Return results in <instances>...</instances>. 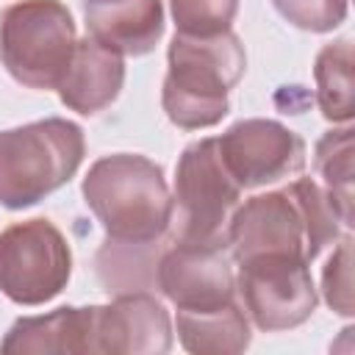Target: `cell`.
I'll list each match as a JSON object with an SVG mask.
<instances>
[{"mask_svg": "<svg viewBox=\"0 0 355 355\" xmlns=\"http://www.w3.org/2000/svg\"><path fill=\"white\" fill-rule=\"evenodd\" d=\"M169 69L161 86V105L172 125L202 130L219 125L227 111V92L241 80L247 55L233 31L214 36L175 33L166 53Z\"/></svg>", "mask_w": 355, "mask_h": 355, "instance_id": "3", "label": "cell"}, {"mask_svg": "<svg viewBox=\"0 0 355 355\" xmlns=\"http://www.w3.org/2000/svg\"><path fill=\"white\" fill-rule=\"evenodd\" d=\"M80 191L111 244H155L175 216L164 169L136 153L97 158L89 166Z\"/></svg>", "mask_w": 355, "mask_h": 355, "instance_id": "2", "label": "cell"}, {"mask_svg": "<svg viewBox=\"0 0 355 355\" xmlns=\"http://www.w3.org/2000/svg\"><path fill=\"white\" fill-rule=\"evenodd\" d=\"M275 11L300 31L327 33L347 19V0H272Z\"/></svg>", "mask_w": 355, "mask_h": 355, "instance_id": "19", "label": "cell"}, {"mask_svg": "<svg viewBox=\"0 0 355 355\" xmlns=\"http://www.w3.org/2000/svg\"><path fill=\"white\" fill-rule=\"evenodd\" d=\"M94 319H97V305H86V308L64 305L42 316H22L8 327L0 349L6 355H28V352L94 355Z\"/></svg>", "mask_w": 355, "mask_h": 355, "instance_id": "14", "label": "cell"}, {"mask_svg": "<svg viewBox=\"0 0 355 355\" xmlns=\"http://www.w3.org/2000/svg\"><path fill=\"white\" fill-rule=\"evenodd\" d=\"M316 105L327 122H349L355 114V80H352V42L338 39L319 50L313 61Z\"/></svg>", "mask_w": 355, "mask_h": 355, "instance_id": "16", "label": "cell"}, {"mask_svg": "<svg viewBox=\"0 0 355 355\" xmlns=\"http://www.w3.org/2000/svg\"><path fill=\"white\" fill-rule=\"evenodd\" d=\"M239 200L241 186L225 169L216 139L191 141L175 166V241L227 247V225Z\"/></svg>", "mask_w": 355, "mask_h": 355, "instance_id": "6", "label": "cell"}, {"mask_svg": "<svg viewBox=\"0 0 355 355\" xmlns=\"http://www.w3.org/2000/svg\"><path fill=\"white\" fill-rule=\"evenodd\" d=\"M216 147L241 191L288 180L305 166V141L275 119H241L216 139Z\"/></svg>", "mask_w": 355, "mask_h": 355, "instance_id": "9", "label": "cell"}, {"mask_svg": "<svg viewBox=\"0 0 355 355\" xmlns=\"http://www.w3.org/2000/svg\"><path fill=\"white\" fill-rule=\"evenodd\" d=\"M236 291L244 313L263 333L291 330L316 311L311 263L302 258H252L239 263Z\"/></svg>", "mask_w": 355, "mask_h": 355, "instance_id": "8", "label": "cell"}, {"mask_svg": "<svg viewBox=\"0 0 355 355\" xmlns=\"http://www.w3.org/2000/svg\"><path fill=\"white\" fill-rule=\"evenodd\" d=\"M178 338L194 355H236L250 347V322L233 300L214 311H178Z\"/></svg>", "mask_w": 355, "mask_h": 355, "instance_id": "15", "label": "cell"}, {"mask_svg": "<svg viewBox=\"0 0 355 355\" xmlns=\"http://www.w3.org/2000/svg\"><path fill=\"white\" fill-rule=\"evenodd\" d=\"M86 31L119 55H144L164 36L161 0H83Z\"/></svg>", "mask_w": 355, "mask_h": 355, "instance_id": "12", "label": "cell"}, {"mask_svg": "<svg viewBox=\"0 0 355 355\" xmlns=\"http://www.w3.org/2000/svg\"><path fill=\"white\" fill-rule=\"evenodd\" d=\"M86 141L80 125L47 116L0 130V205L31 208L75 178Z\"/></svg>", "mask_w": 355, "mask_h": 355, "instance_id": "4", "label": "cell"}, {"mask_svg": "<svg viewBox=\"0 0 355 355\" xmlns=\"http://www.w3.org/2000/svg\"><path fill=\"white\" fill-rule=\"evenodd\" d=\"M322 294L324 302L341 313V316H352V236L344 233L338 247L333 250V255L327 258L324 269H322Z\"/></svg>", "mask_w": 355, "mask_h": 355, "instance_id": "20", "label": "cell"}, {"mask_svg": "<svg viewBox=\"0 0 355 355\" xmlns=\"http://www.w3.org/2000/svg\"><path fill=\"white\" fill-rule=\"evenodd\" d=\"M175 33L186 36H214L230 31L239 0H169Z\"/></svg>", "mask_w": 355, "mask_h": 355, "instance_id": "18", "label": "cell"}, {"mask_svg": "<svg viewBox=\"0 0 355 355\" xmlns=\"http://www.w3.org/2000/svg\"><path fill=\"white\" fill-rule=\"evenodd\" d=\"M78 33L61 0H19L0 14V61L28 89H58Z\"/></svg>", "mask_w": 355, "mask_h": 355, "instance_id": "5", "label": "cell"}, {"mask_svg": "<svg viewBox=\"0 0 355 355\" xmlns=\"http://www.w3.org/2000/svg\"><path fill=\"white\" fill-rule=\"evenodd\" d=\"M313 166L344 227H352V128L327 130L313 150Z\"/></svg>", "mask_w": 355, "mask_h": 355, "instance_id": "17", "label": "cell"}, {"mask_svg": "<svg viewBox=\"0 0 355 355\" xmlns=\"http://www.w3.org/2000/svg\"><path fill=\"white\" fill-rule=\"evenodd\" d=\"M338 208L313 178H297L286 189L255 194L236 205L227 225V247L236 263L252 258L316 261L338 239Z\"/></svg>", "mask_w": 355, "mask_h": 355, "instance_id": "1", "label": "cell"}, {"mask_svg": "<svg viewBox=\"0 0 355 355\" xmlns=\"http://www.w3.org/2000/svg\"><path fill=\"white\" fill-rule=\"evenodd\" d=\"M72 250L50 219H25L0 230V291L17 305H44L67 288Z\"/></svg>", "mask_w": 355, "mask_h": 355, "instance_id": "7", "label": "cell"}, {"mask_svg": "<svg viewBox=\"0 0 355 355\" xmlns=\"http://www.w3.org/2000/svg\"><path fill=\"white\" fill-rule=\"evenodd\" d=\"M227 247L175 241L155 263V283L178 311H214L236 300Z\"/></svg>", "mask_w": 355, "mask_h": 355, "instance_id": "10", "label": "cell"}, {"mask_svg": "<svg viewBox=\"0 0 355 355\" xmlns=\"http://www.w3.org/2000/svg\"><path fill=\"white\" fill-rule=\"evenodd\" d=\"M125 83V61L92 36L78 39L69 67L58 83V97L67 108L89 116L108 108Z\"/></svg>", "mask_w": 355, "mask_h": 355, "instance_id": "13", "label": "cell"}, {"mask_svg": "<svg viewBox=\"0 0 355 355\" xmlns=\"http://www.w3.org/2000/svg\"><path fill=\"white\" fill-rule=\"evenodd\" d=\"M172 347V319L166 308L144 294L125 291L114 302L97 305L94 355H164Z\"/></svg>", "mask_w": 355, "mask_h": 355, "instance_id": "11", "label": "cell"}]
</instances>
